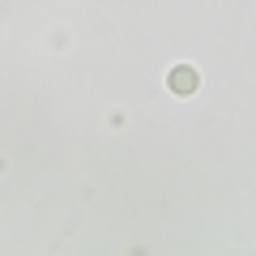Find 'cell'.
<instances>
[{"label":"cell","mask_w":256,"mask_h":256,"mask_svg":"<svg viewBox=\"0 0 256 256\" xmlns=\"http://www.w3.org/2000/svg\"><path fill=\"white\" fill-rule=\"evenodd\" d=\"M171 90H175V94H192V90H196V73H192L188 64L171 68Z\"/></svg>","instance_id":"6da1fadb"}]
</instances>
